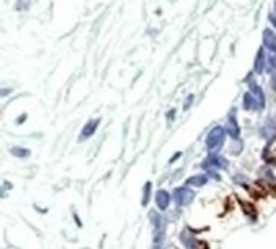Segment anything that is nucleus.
Masks as SVG:
<instances>
[{"instance_id": "nucleus-21", "label": "nucleus", "mask_w": 276, "mask_h": 249, "mask_svg": "<svg viewBox=\"0 0 276 249\" xmlns=\"http://www.w3.org/2000/svg\"><path fill=\"white\" fill-rule=\"evenodd\" d=\"M174 113H176V110H174V109H173V110H169V115L167 113V118L173 120V118H174Z\"/></svg>"}, {"instance_id": "nucleus-7", "label": "nucleus", "mask_w": 276, "mask_h": 249, "mask_svg": "<svg viewBox=\"0 0 276 249\" xmlns=\"http://www.w3.org/2000/svg\"><path fill=\"white\" fill-rule=\"evenodd\" d=\"M99 124H100V118H92L89 120L84 126H82V130H81V135H79V141H87V140H91L92 136L95 135V131H97V128H99Z\"/></svg>"}, {"instance_id": "nucleus-9", "label": "nucleus", "mask_w": 276, "mask_h": 249, "mask_svg": "<svg viewBox=\"0 0 276 249\" xmlns=\"http://www.w3.org/2000/svg\"><path fill=\"white\" fill-rule=\"evenodd\" d=\"M242 107H244V110H247V112H257V110H260L259 100H257V97L250 91L245 93L244 97H242Z\"/></svg>"}, {"instance_id": "nucleus-8", "label": "nucleus", "mask_w": 276, "mask_h": 249, "mask_svg": "<svg viewBox=\"0 0 276 249\" xmlns=\"http://www.w3.org/2000/svg\"><path fill=\"white\" fill-rule=\"evenodd\" d=\"M208 175L203 171V173H196L192 176H189V178L186 180V185L189 186V188H202V186H205L208 183Z\"/></svg>"}, {"instance_id": "nucleus-17", "label": "nucleus", "mask_w": 276, "mask_h": 249, "mask_svg": "<svg viewBox=\"0 0 276 249\" xmlns=\"http://www.w3.org/2000/svg\"><path fill=\"white\" fill-rule=\"evenodd\" d=\"M29 5H31V0H18L16 10L23 12V10H26V8H29Z\"/></svg>"}, {"instance_id": "nucleus-14", "label": "nucleus", "mask_w": 276, "mask_h": 249, "mask_svg": "<svg viewBox=\"0 0 276 249\" xmlns=\"http://www.w3.org/2000/svg\"><path fill=\"white\" fill-rule=\"evenodd\" d=\"M10 154L16 157V159H28V157L31 156V151L23 146H13L12 149H10Z\"/></svg>"}, {"instance_id": "nucleus-13", "label": "nucleus", "mask_w": 276, "mask_h": 249, "mask_svg": "<svg viewBox=\"0 0 276 249\" xmlns=\"http://www.w3.org/2000/svg\"><path fill=\"white\" fill-rule=\"evenodd\" d=\"M152 198V181H145V185L142 186V198H140V205L147 207Z\"/></svg>"}, {"instance_id": "nucleus-11", "label": "nucleus", "mask_w": 276, "mask_h": 249, "mask_svg": "<svg viewBox=\"0 0 276 249\" xmlns=\"http://www.w3.org/2000/svg\"><path fill=\"white\" fill-rule=\"evenodd\" d=\"M266 63H268V60H266V57H265V50L259 49V52H257V55H255V62H254V73H257V75L263 73Z\"/></svg>"}, {"instance_id": "nucleus-12", "label": "nucleus", "mask_w": 276, "mask_h": 249, "mask_svg": "<svg viewBox=\"0 0 276 249\" xmlns=\"http://www.w3.org/2000/svg\"><path fill=\"white\" fill-rule=\"evenodd\" d=\"M263 46L271 54H276V34L271 30L263 31Z\"/></svg>"}, {"instance_id": "nucleus-5", "label": "nucleus", "mask_w": 276, "mask_h": 249, "mask_svg": "<svg viewBox=\"0 0 276 249\" xmlns=\"http://www.w3.org/2000/svg\"><path fill=\"white\" fill-rule=\"evenodd\" d=\"M226 131H228V136L231 138L232 141H237L241 140V126L237 123V113H236V109H232L230 115H228V124H226Z\"/></svg>"}, {"instance_id": "nucleus-20", "label": "nucleus", "mask_w": 276, "mask_h": 249, "mask_svg": "<svg viewBox=\"0 0 276 249\" xmlns=\"http://www.w3.org/2000/svg\"><path fill=\"white\" fill-rule=\"evenodd\" d=\"M270 21L273 23V26H276V15L275 13H270Z\"/></svg>"}, {"instance_id": "nucleus-10", "label": "nucleus", "mask_w": 276, "mask_h": 249, "mask_svg": "<svg viewBox=\"0 0 276 249\" xmlns=\"http://www.w3.org/2000/svg\"><path fill=\"white\" fill-rule=\"evenodd\" d=\"M179 238H181V243L184 244V248H186V249H199V248H200V244H202L196 236H194V234L189 233V230L183 232V234Z\"/></svg>"}, {"instance_id": "nucleus-18", "label": "nucleus", "mask_w": 276, "mask_h": 249, "mask_svg": "<svg viewBox=\"0 0 276 249\" xmlns=\"http://www.w3.org/2000/svg\"><path fill=\"white\" fill-rule=\"evenodd\" d=\"M192 100H194V95H192V94H189V95H187V99H186V104H184V110H187L189 107H191Z\"/></svg>"}, {"instance_id": "nucleus-19", "label": "nucleus", "mask_w": 276, "mask_h": 249, "mask_svg": "<svg viewBox=\"0 0 276 249\" xmlns=\"http://www.w3.org/2000/svg\"><path fill=\"white\" fill-rule=\"evenodd\" d=\"M270 86H271V89L276 91V73L271 75V78H270Z\"/></svg>"}, {"instance_id": "nucleus-2", "label": "nucleus", "mask_w": 276, "mask_h": 249, "mask_svg": "<svg viewBox=\"0 0 276 249\" xmlns=\"http://www.w3.org/2000/svg\"><path fill=\"white\" fill-rule=\"evenodd\" d=\"M150 220H152L153 225V244L155 246H162L165 241V233H167V220L162 214L152 210L150 212Z\"/></svg>"}, {"instance_id": "nucleus-3", "label": "nucleus", "mask_w": 276, "mask_h": 249, "mask_svg": "<svg viewBox=\"0 0 276 249\" xmlns=\"http://www.w3.org/2000/svg\"><path fill=\"white\" fill-rule=\"evenodd\" d=\"M171 194H173V202L176 204L179 209L191 205L192 201L196 199V193H194V189L189 188L187 185H183V186L174 188Z\"/></svg>"}, {"instance_id": "nucleus-16", "label": "nucleus", "mask_w": 276, "mask_h": 249, "mask_svg": "<svg viewBox=\"0 0 276 249\" xmlns=\"http://www.w3.org/2000/svg\"><path fill=\"white\" fill-rule=\"evenodd\" d=\"M268 70H270V73H275L276 71V54H271L268 57Z\"/></svg>"}, {"instance_id": "nucleus-1", "label": "nucleus", "mask_w": 276, "mask_h": 249, "mask_svg": "<svg viewBox=\"0 0 276 249\" xmlns=\"http://www.w3.org/2000/svg\"><path fill=\"white\" fill-rule=\"evenodd\" d=\"M226 138H228V131L225 126H213L210 131L207 133V138H205V147L210 154H216L218 151L225 146L226 142Z\"/></svg>"}, {"instance_id": "nucleus-4", "label": "nucleus", "mask_w": 276, "mask_h": 249, "mask_svg": "<svg viewBox=\"0 0 276 249\" xmlns=\"http://www.w3.org/2000/svg\"><path fill=\"white\" fill-rule=\"evenodd\" d=\"M228 167H230V162H228L226 157H223L221 154H210L207 157L205 160H203V164H202V169L203 170H218V171H221V170H226Z\"/></svg>"}, {"instance_id": "nucleus-15", "label": "nucleus", "mask_w": 276, "mask_h": 249, "mask_svg": "<svg viewBox=\"0 0 276 249\" xmlns=\"http://www.w3.org/2000/svg\"><path fill=\"white\" fill-rule=\"evenodd\" d=\"M242 147H244V142H242V140L232 141V142H231L230 152H231L232 156H241V154H242Z\"/></svg>"}, {"instance_id": "nucleus-22", "label": "nucleus", "mask_w": 276, "mask_h": 249, "mask_svg": "<svg viewBox=\"0 0 276 249\" xmlns=\"http://www.w3.org/2000/svg\"><path fill=\"white\" fill-rule=\"evenodd\" d=\"M10 91H12V89H8V88H5V89H2V93H0V95H2V97H5V95H7V94L10 93Z\"/></svg>"}, {"instance_id": "nucleus-6", "label": "nucleus", "mask_w": 276, "mask_h": 249, "mask_svg": "<svg viewBox=\"0 0 276 249\" xmlns=\"http://www.w3.org/2000/svg\"><path fill=\"white\" fill-rule=\"evenodd\" d=\"M171 202H173V194L168 189H158L155 193V205L158 207V210H162V212L168 210Z\"/></svg>"}, {"instance_id": "nucleus-23", "label": "nucleus", "mask_w": 276, "mask_h": 249, "mask_svg": "<svg viewBox=\"0 0 276 249\" xmlns=\"http://www.w3.org/2000/svg\"><path fill=\"white\" fill-rule=\"evenodd\" d=\"M24 118H28V115H26V113H23V115H21V117H19V118L16 120V122H18V124H21V122H23V120H24Z\"/></svg>"}]
</instances>
